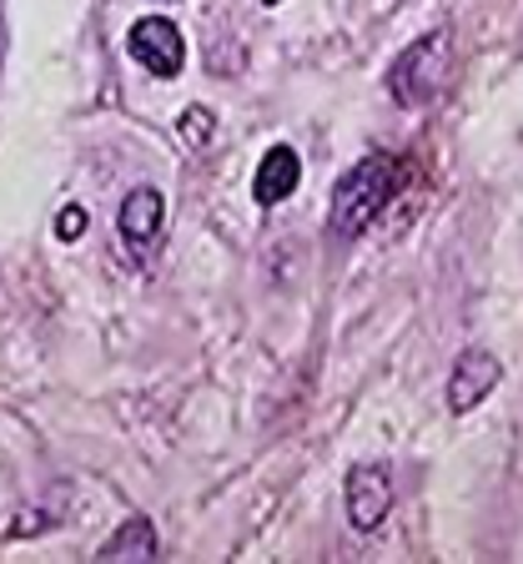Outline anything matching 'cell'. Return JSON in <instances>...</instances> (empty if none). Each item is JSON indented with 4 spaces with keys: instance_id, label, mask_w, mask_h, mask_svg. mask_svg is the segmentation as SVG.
<instances>
[{
    "instance_id": "13",
    "label": "cell",
    "mask_w": 523,
    "mask_h": 564,
    "mask_svg": "<svg viewBox=\"0 0 523 564\" xmlns=\"http://www.w3.org/2000/svg\"><path fill=\"white\" fill-rule=\"evenodd\" d=\"M257 6H268V11H277V6H282V0H257Z\"/></svg>"
},
{
    "instance_id": "7",
    "label": "cell",
    "mask_w": 523,
    "mask_h": 564,
    "mask_svg": "<svg viewBox=\"0 0 523 564\" xmlns=\"http://www.w3.org/2000/svg\"><path fill=\"white\" fill-rule=\"evenodd\" d=\"M297 187H303V156H297V147H287V141H272L252 172V202L262 212H272L297 197Z\"/></svg>"
},
{
    "instance_id": "10",
    "label": "cell",
    "mask_w": 523,
    "mask_h": 564,
    "mask_svg": "<svg viewBox=\"0 0 523 564\" xmlns=\"http://www.w3.org/2000/svg\"><path fill=\"white\" fill-rule=\"evenodd\" d=\"M86 227H91V212L81 202H66L56 212V242H76V237H86Z\"/></svg>"
},
{
    "instance_id": "1",
    "label": "cell",
    "mask_w": 523,
    "mask_h": 564,
    "mask_svg": "<svg viewBox=\"0 0 523 564\" xmlns=\"http://www.w3.org/2000/svg\"><path fill=\"white\" fill-rule=\"evenodd\" d=\"M397 187H403V162L388 152H368L362 162H352L338 176L333 202H327V232L338 237V242H358L393 207Z\"/></svg>"
},
{
    "instance_id": "3",
    "label": "cell",
    "mask_w": 523,
    "mask_h": 564,
    "mask_svg": "<svg viewBox=\"0 0 523 564\" xmlns=\"http://www.w3.org/2000/svg\"><path fill=\"white\" fill-rule=\"evenodd\" d=\"M127 56L137 61L146 76H156V82H176L186 70V35L182 25L172 21V15L152 11V15H137L127 31Z\"/></svg>"
},
{
    "instance_id": "4",
    "label": "cell",
    "mask_w": 523,
    "mask_h": 564,
    "mask_svg": "<svg viewBox=\"0 0 523 564\" xmlns=\"http://www.w3.org/2000/svg\"><path fill=\"white\" fill-rule=\"evenodd\" d=\"M393 505H397V489L388 464H352L348 484H342V509H348L352 534H378L388 524V514H393Z\"/></svg>"
},
{
    "instance_id": "2",
    "label": "cell",
    "mask_w": 523,
    "mask_h": 564,
    "mask_svg": "<svg viewBox=\"0 0 523 564\" xmlns=\"http://www.w3.org/2000/svg\"><path fill=\"white\" fill-rule=\"evenodd\" d=\"M448 70H454V35L448 31H423L418 41H407L393 56L383 76V91L393 106L403 111H423L428 101H438V91L448 86Z\"/></svg>"
},
{
    "instance_id": "11",
    "label": "cell",
    "mask_w": 523,
    "mask_h": 564,
    "mask_svg": "<svg viewBox=\"0 0 523 564\" xmlns=\"http://www.w3.org/2000/svg\"><path fill=\"white\" fill-rule=\"evenodd\" d=\"M56 529V519L46 509H15V524H11V540H31V534H46Z\"/></svg>"
},
{
    "instance_id": "6",
    "label": "cell",
    "mask_w": 523,
    "mask_h": 564,
    "mask_svg": "<svg viewBox=\"0 0 523 564\" xmlns=\"http://www.w3.org/2000/svg\"><path fill=\"white\" fill-rule=\"evenodd\" d=\"M162 232H166V197L162 187L152 182H141L121 197V212H117V237L127 242V252L137 262H146L162 247Z\"/></svg>"
},
{
    "instance_id": "9",
    "label": "cell",
    "mask_w": 523,
    "mask_h": 564,
    "mask_svg": "<svg viewBox=\"0 0 523 564\" xmlns=\"http://www.w3.org/2000/svg\"><path fill=\"white\" fill-rule=\"evenodd\" d=\"M176 131H182V141L192 147V152H211L217 147V111L211 106H201V101H192V106H182V117H176Z\"/></svg>"
},
{
    "instance_id": "12",
    "label": "cell",
    "mask_w": 523,
    "mask_h": 564,
    "mask_svg": "<svg viewBox=\"0 0 523 564\" xmlns=\"http://www.w3.org/2000/svg\"><path fill=\"white\" fill-rule=\"evenodd\" d=\"M0 66H6V0H0Z\"/></svg>"
},
{
    "instance_id": "8",
    "label": "cell",
    "mask_w": 523,
    "mask_h": 564,
    "mask_svg": "<svg viewBox=\"0 0 523 564\" xmlns=\"http://www.w3.org/2000/svg\"><path fill=\"white\" fill-rule=\"evenodd\" d=\"M162 540H156V524L146 514H131L127 524H117L96 544V560H156Z\"/></svg>"
},
{
    "instance_id": "5",
    "label": "cell",
    "mask_w": 523,
    "mask_h": 564,
    "mask_svg": "<svg viewBox=\"0 0 523 564\" xmlns=\"http://www.w3.org/2000/svg\"><path fill=\"white\" fill-rule=\"evenodd\" d=\"M499 383H503L499 358H493L489 348H464L454 364H448V378H443V403H448L454 419H464V413H473L483 399H493Z\"/></svg>"
}]
</instances>
